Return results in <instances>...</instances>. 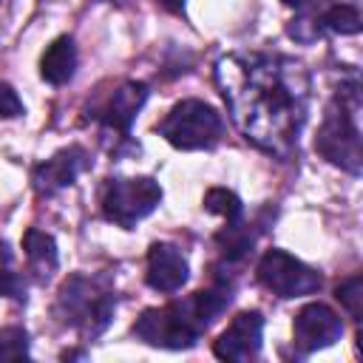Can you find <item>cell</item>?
Listing matches in <instances>:
<instances>
[{"mask_svg":"<svg viewBox=\"0 0 363 363\" xmlns=\"http://www.w3.org/2000/svg\"><path fill=\"white\" fill-rule=\"evenodd\" d=\"M216 85L233 125L247 142L286 162L298 150L309 113V74L284 54H227L216 62Z\"/></svg>","mask_w":363,"mask_h":363,"instance_id":"obj_1","label":"cell"},{"mask_svg":"<svg viewBox=\"0 0 363 363\" xmlns=\"http://www.w3.org/2000/svg\"><path fill=\"white\" fill-rule=\"evenodd\" d=\"M230 301L233 286H227V281L216 284L210 289L193 292L164 306L145 309L133 323V335L153 349H190L210 329V323L230 306Z\"/></svg>","mask_w":363,"mask_h":363,"instance_id":"obj_2","label":"cell"},{"mask_svg":"<svg viewBox=\"0 0 363 363\" xmlns=\"http://www.w3.org/2000/svg\"><path fill=\"white\" fill-rule=\"evenodd\" d=\"M360 85L357 79L346 82L337 88L332 102L326 105V113L320 119L318 136H315V150L335 167L360 176L363 167V145H360Z\"/></svg>","mask_w":363,"mask_h":363,"instance_id":"obj_3","label":"cell"},{"mask_svg":"<svg viewBox=\"0 0 363 363\" xmlns=\"http://www.w3.org/2000/svg\"><path fill=\"white\" fill-rule=\"evenodd\" d=\"M116 309V295L105 289L99 281L85 275H71L62 281L54 303V315L60 323L77 329L82 337H96L108 329Z\"/></svg>","mask_w":363,"mask_h":363,"instance_id":"obj_4","label":"cell"},{"mask_svg":"<svg viewBox=\"0 0 363 363\" xmlns=\"http://www.w3.org/2000/svg\"><path fill=\"white\" fill-rule=\"evenodd\" d=\"M224 122L218 111L201 99L176 102L159 122V136H164L179 150H210L218 145Z\"/></svg>","mask_w":363,"mask_h":363,"instance_id":"obj_5","label":"cell"},{"mask_svg":"<svg viewBox=\"0 0 363 363\" xmlns=\"http://www.w3.org/2000/svg\"><path fill=\"white\" fill-rule=\"evenodd\" d=\"M102 216L122 230H133L136 221L150 216L162 204V187L150 176L108 179L99 196Z\"/></svg>","mask_w":363,"mask_h":363,"instance_id":"obj_6","label":"cell"},{"mask_svg":"<svg viewBox=\"0 0 363 363\" xmlns=\"http://www.w3.org/2000/svg\"><path fill=\"white\" fill-rule=\"evenodd\" d=\"M255 278L278 298H303V295H315L323 286V278L318 269H312L309 264H303L301 258L278 247L267 250L258 258Z\"/></svg>","mask_w":363,"mask_h":363,"instance_id":"obj_7","label":"cell"},{"mask_svg":"<svg viewBox=\"0 0 363 363\" xmlns=\"http://www.w3.org/2000/svg\"><path fill=\"white\" fill-rule=\"evenodd\" d=\"M343 335V320L340 315L315 301V303H306L301 306V312L295 315V323H292V343L298 346L301 354H312V352H320V349H329L340 340Z\"/></svg>","mask_w":363,"mask_h":363,"instance_id":"obj_8","label":"cell"},{"mask_svg":"<svg viewBox=\"0 0 363 363\" xmlns=\"http://www.w3.org/2000/svg\"><path fill=\"white\" fill-rule=\"evenodd\" d=\"M261 337H264V315L258 309H244L216 337L213 354L218 360L247 363V360H252L261 352Z\"/></svg>","mask_w":363,"mask_h":363,"instance_id":"obj_9","label":"cell"},{"mask_svg":"<svg viewBox=\"0 0 363 363\" xmlns=\"http://www.w3.org/2000/svg\"><path fill=\"white\" fill-rule=\"evenodd\" d=\"M145 99H147V85L130 79V82H122L116 91H111V96L102 102V108L94 116L102 122L105 133L113 130L119 139H128L130 136V125H133L136 113L142 111Z\"/></svg>","mask_w":363,"mask_h":363,"instance_id":"obj_10","label":"cell"},{"mask_svg":"<svg viewBox=\"0 0 363 363\" xmlns=\"http://www.w3.org/2000/svg\"><path fill=\"white\" fill-rule=\"evenodd\" d=\"M190 278V264L184 258V252L176 244L167 241H156L147 250V269H145V281L150 289L156 292H179Z\"/></svg>","mask_w":363,"mask_h":363,"instance_id":"obj_11","label":"cell"},{"mask_svg":"<svg viewBox=\"0 0 363 363\" xmlns=\"http://www.w3.org/2000/svg\"><path fill=\"white\" fill-rule=\"evenodd\" d=\"M85 167H88V153L82 147H77V145L74 147H62L51 159H45L43 164L34 167V173H31L34 190L40 196H54V193L71 187Z\"/></svg>","mask_w":363,"mask_h":363,"instance_id":"obj_12","label":"cell"},{"mask_svg":"<svg viewBox=\"0 0 363 363\" xmlns=\"http://www.w3.org/2000/svg\"><path fill=\"white\" fill-rule=\"evenodd\" d=\"M77 62H79L77 45H74V40H71L68 34H62V37H57V40L45 48V54H43V60H40V77H43L48 85H65V82L74 79Z\"/></svg>","mask_w":363,"mask_h":363,"instance_id":"obj_13","label":"cell"},{"mask_svg":"<svg viewBox=\"0 0 363 363\" xmlns=\"http://www.w3.org/2000/svg\"><path fill=\"white\" fill-rule=\"evenodd\" d=\"M23 250H26V258H28L31 269L37 272V278H48L57 269V241H54V235L31 227L23 235Z\"/></svg>","mask_w":363,"mask_h":363,"instance_id":"obj_14","label":"cell"},{"mask_svg":"<svg viewBox=\"0 0 363 363\" xmlns=\"http://www.w3.org/2000/svg\"><path fill=\"white\" fill-rule=\"evenodd\" d=\"M320 26L335 31V34H357L363 28L360 11L349 3H332L320 9Z\"/></svg>","mask_w":363,"mask_h":363,"instance_id":"obj_15","label":"cell"},{"mask_svg":"<svg viewBox=\"0 0 363 363\" xmlns=\"http://www.w3.org/2000/svg\"><path fill=\"white\" fill-rule=\"evenodd\" d=\"M204 210L207 213H216V216H224L227 218V224L230 221H238L241 216H244V204H241V199L233 193V190H227V187H210L207 193H204Z\"/></svg>","mask_w":363,"mask_h":363,"instance_id":"obj_16","label":"cell"},{"mask_svg":"<svg viewBox=\"0 0 363 363\" xmlns=\"http://www.w3.org/2000/svg\"><path fill=\"white\" fill-rule=\"evenodd\" d=\"M28 332L23 326H0V363L28 357Z\"/></svg>","mask_w":363,"mask_h":363,"instance_id":"obj_17","label":"cell"},{"mask_svg":"<svg viewBox=\"0 0 363 363\" xmlns=\"http://www.w3.org/2000/svg\"><path fill=\"white\" fill-rule=\"evenodd\" d=\"M335 298L340 301V306H343L354 320H360V318H363V275L354 272V275H349L346 281H340L337 289H335Z\"/></svg>","mask_w":363,"mask_h":363,"instance_id":"obj_18","label":"cell"},{"mask_svg":"<svg viewBox=\"0 0 363 363\" xmlns=\"http://www.w3.org/2000/svg\"><path fill=\"white\" fill-rule=\"evenodd\" d=\"M323 26H320V11H306L301 9V14H295L286 26V34L298 43H315L320 37Z\"/></svg>","mask_w":363,"mask_h":363,"instance_id":"obj_19","label":"cell"},{"mask_svg":"<svg viewBox=\"0 0 363 363\" xmlns=\"http://www.w3.org/2000/svg\"><path fill=\"white\" fill-rule=\"evenodd\" d=\"M0 116H6V119L23 116V102H20L17 91L3 79H0Z\"/></svg>","mask_w":363,"mask_h":363,"instance_id":"obj_20","label":"cell"},{"mask_svg":"<svg viewBox=\"0 0 363 363\" xmlns=\"http://www.w3.org/2000/svg\"><path fill=\"white\" fill-rule=\"evenodd\" d=\"M0 298H23V281L17 272H9L6 267L0 269Z\"/></svg>","mask_w":363,"mask_h":363,"instance_id":"obj_21","label":"cell"},{"mask_svg":"<svg viewBox=\"0 0 363 363\" xmlns=\"http://www.w3.org/2000/svg\"><path fill=\"white\" fill-rule=\"evenodd\" d=\"M11 261H14V252H11L9 241L0 238V269H3V267H11Z\"/></svg>","mask_w":363,"mask_h":363,"instance_id":"obj_22","label":"cell"},{"mask_svg":"<svg viewBox=\"0 0 363 363\" xmlns=\"http://www.w3.org/2000/svg\"><path fill=\"white\" fill-rule=\"evenodd\" d=\"M167 11H173V14H184V0H159Z\"/></svg>","mask_w":363,"mask_h":363,"instance_id":"obj_23","label":"cell"},{"mask_svg":"<svg viewBox=\"0 0 363 363\" xmlns=\"http://www.w3.org/2000/svg\"><path fill=\"white\" fill-rule=\"evenodd\" d=\"M281 3H284V6H289V9H303L309 0H281Z\"/></svg>","mask_w":363,"mask_h":363,"instance_id":"obj_24","label":"cell"}]
</instances>
